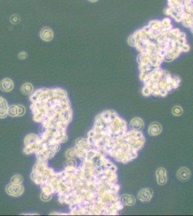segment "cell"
Returning a JSON list of instances; mask_svg holds the SVG:
<instances>
[{
  "instance_id": "obj_1",
  "label": "cell",
  "mask_w": 193,
  "mask_h": 216,
  "mask_svg": "<svg viewBox=\"0 0 193 216\" xmlns=\"http://www.w3.org/2000/svg\"><path fill=\"white\" fill-rule=\"evenodd\" d=\"M79 166L67 165L52 173L40 186L42 192L58 195L69 205V215H116L123 208L118 192L117 168L90 145L80 157Z\"/></svg>"
},
{
  "instance_id": "obj_2",
  "label": "cell",
  "mask_w": 193,
  "mask_h": 216,
  "mask_svg": "<svg viewBox=\"0 0 193 216\" xmlns=\"http://www.w3.org/2000/svg\"><path fill=\"white\" fill-rule=\"evenodd\" d=\"M128 42L139 52L138 68L146 69L160 68L164 61L171 62L189 51L185 33L173 27L170 18L151 20L135 31Z\"/></svg>"
},
{
  "instance_id": "obj_3",
  "label": "cell",
  "mask_w": 193,
  "mask_h": 216,
  "mask_svg": "<svg viewBox=\"0 0 193 216\" xmlns=\"http://www.w3.org/2000/svg\"><path fill=\"white\" fill-rule=\"evenodd\" d=\"M32 119L41 124L43 131L38 135L40 148L56 151L68 140V126L73 112L68 95L61 88H41L30 95Z\"/></svg>"
},
{
  "instance_id": "obj_4",
  "label": "cell",
  "mask_w": 193,
  "mask_h": 216,
  "mask_svg": "<svg viewBox=\"0 0 193 216\" xmlns=\"http://www.w3.org/2000/svg\"><path fill=\"white\" fill-rule=\"evenodd\" d=\"M87 140L92 148L121 163L134 159L145 143L141 131L128 130L127 123L112 110L97 116Z\"/></svg>"
},
{
  "instance_id": "obj_5",
  "label": "cell",
  "mask_w": 193,
  "mask_h": 216,
  "mask_svg": "<svg viewBox=\"0 0 193 216\" xmlns=\"http://www.w3.org/2000/svg\"><path fill=\"white\" fill-rule=\"evenodd\" d=\"M164 14L186 28L193 27V0H167Z\"/></svg>"
},
{
  "instance_id": "obj_6",
  "label": "cell",
  "mask_w": 193,
  "mask_h": 216,
  "mask_svg": "<svg viewBox=\"0 0 193 216\" xmlns=\"http://www.w3.org/2000/svg\"><path fill=\"white\" fill-rule=\"evenodd\" d=\"M6 192L10 196L19 197L23 194L24 187L21 184H13L10 182L7 186Z\"/></svg>"
},
{
  "instance_id": "obj_7",
  "label": "cell",
  "mask_w": 193,
  "mask_h": 216,
  "mask_svg": "<svg viewBox=\"0 0 193 216\" xmlns=\"http://www.w3.org/2000/svg\"><path fill=\"white\" fill-rule=\"evenodd\" d=\"M40 37L43 41L49 42V41H51L54 38V31L52 30V29L48 27H43L41 30L40 31Z\"/></svg>"
},
{
  "instance_id": "obj_8",
  "label": "cell",
  "mask_w": 193,
  "mask_h": 216,
  "mask_svg": "<svg viewBox=\"0 0 193 216\" xmlns=\"http://www.w3.org/2000/svg\"><path fill=\"white\" fill-rule=\"evenodd\" d=\"M14 89V82L9 78H5L0 82V90L4 92H10Z\"/></svg>"
},
{
  "instance_id": "obj_9",
  "label": "cell",
  "mask_w": 193,
  "mask_h": 216,
  "mask_svg": "<svg viewBox=\"0 0 193 216\" xmlns=\"http://www.w3.org/2000/svg\"><path fill=\"white\" fill-rule=\"evenodd\" d=\"M8 111H9V105L6 99L0 97V118L4 119L8 115Z\"/></svg>"
},
{
  "instance_id": "obj_10",
  "label": "cell",
  "mask_w": 193,
  "mask_h": 216,
  "mask_svg": "<svg viewBox=\"0 0 193 216\" xmlns=\"http://www.w3.org/2000/svg\"><path fill=\"white\" fill-rule=\"evenodd\" d=\"M152 198V192L150 189H143L138 194V199L142 202H148Z\"/></svg>"
},
{
  "instance_id": "obj_11",
  "label": "cell",
  "mask_w": 193,
  "mask_h": 216,
  "mask_svg": "<svg viewBox=\"0 0 193 216\" xmlns=\"http://www.w3.org/2000/svg\"><path fill=\"white\" fill-rule=\"evenodd\" d=\"M157 181L159 184L163 185L167 182V173L164 168H160L156 171Z\"/></svg>"
},
{
  "instance_id": "obj_12",
  "label": "cell",
  "mask_w": 193,
  "mask_h": 216,
  "mask_svg": "<svg viewBox=\"0 0 193 216\" xmlns=\"http://www.w3.org/2000/svg\"><path fill=\"white\" fill-rule=\"evenodd\" d=\"M148 131L151 135H156L161 133V126L158 123H153L149 126Z\"/></svg>"
},
{
  "instance_id": "obj_13",
  "label": "cell",
  "mask_w": 193,
  "mask_h": 216,
  "mask_svg": "<svg viewBox=\"0 0 193 216\" xmlns=\"http://www.w3.org/2000/svg\"><path fill=\"white\" fill-rule=\"evenodd\" d=\"M131 128L136 131H141L143 128V122L141 118H136L131 122Z\"/></svg>"
},
{
  "instance_id": "obj_14",
  "label": "cell",
  "mask_w": 193,
  "mask_h": 216,
  "mask_svg": "<svg viewBox=\"0 0 193 216\" xmlns=\"http://www.w3.org/2000/svg\"><path fill=\"white\" fill-rule=\"evenodd\" d=\"M189 175H190V171L187 168H181L178 171V173H177V176L179 178V179L181 180H187L189 178Z\"/></svg>"
},
{
  "instance_id": "obj_15",
  "label": "cell",
  "mask_w": 193,
  "mask_h": 216,
  "mask_svg": "<svg viewBox=\"0 0 193 216\" xmlns=\"http://www.w3.org/2000/svg\"><path fill=\"white\" fill-rule=\"evenodd\" d=\"M21 92L22 93L25 95H32L34 92L33 86H32L30 83L24 84L21 87Z\"/></svg>"
},
{
  "instance_id": "obj_16",
  "label": "cell",
  "mask_w": 193,
  "mask_h": 216,
  "mask_svg": "<svg viewBox=\"0 0 193 216\" xmlns=\"http://www.w3.org/2000/svg\"><path fill=\"white\" fill-rule=\"evenodd\" d=\"M120 200L122 203L128 205H132L135 203V198L131 195H124L123 198H120Z\"/></svg>"
},
{
  "instance_id": "obj_17",
  "label": "cell",
  "mask_w": 193,
  "mask_h": 216,
  "mask_svg": "<svg viewBox=\"0 0 193 216\" xmlns=\"http://www.w3.org/2000/svg\"><path fill=\"white\" fill-rule=\"evenodd\" d=\"M8 115L12 116V117H15L18 115V105H11L9 107V111H8Z\"/></svg>"
},
{
  "instance_id": "obj_18",
  "label": "cell",
  "mask_w": 193,
  "mask_h": 216,
  "mask_svg": "<svg viewBox=\"0 0 193 216\" xmlns=\"http://www.w3.org/2000/svg\"><path fill=\"white\" fill-rule=\"evenodd\" d=\"M23 176L20 174H16L14 176H12L11 179V183H13V184H22L23 182Z\"/></svg>"
},
{
  "instance_id": "obj_19",
  "label": "cell",
  "mask_w": 193,
  "mask_h": 216,
  "mask_svg": "<svg viewBox=\"0 0 193 216\" xmlns=\"http://www.w3.org/2000/svg\"><path fill=\"white\" fill-rule=\"evenodd\" d=\"M183 112V110H182V108L179 106H175V107L172 109V113L175 115V116H179L182 114Z\"/></svg>"
},
{
  "instance_id": "obj_20",
  "label": "cell",
  "mask_w": 193,
  "mask_h": 216,
  "mask_svg": "<svg viewBox=\"0 0 193 216\" xmlns=\"http://www.w3.org/2000/svg\"><path fill=\"white\" fill-rule=\"evenodd\" d=\"M66 158L68 159H75L76 158V154H75L74 149V148H70L66 152Z\"/></svg>"
},
{
  "instance_id": "obj_21",
  "label": "cell",
  "mask_w": 193,
  "mask_h": 216,
  "mask_svg": "<svg viewBox=\"0 0 193 216\" xmlns=\"http://www.w3.org/2000/svg\"><path fill=\"white\" fill-rule=\"evenodd\" d=\"M18 116H23L25 113V107L23 105H21V104H18Z\"/></svg>"
},
{
  "instance_id": "obj_22",
  "label": "cell",
  "mask_w": 193,
  "mask_h": 216,
  "mask_svg": "<svg viewBox=\"0 0 193 216\" xmlns=\"http://www.w3.org/2000/svg\"><path fill=\"white\" fill-rule=\"evenodd\" d=\"M40 198L43 201H49L51 198H52V195H47V194L43 193L41 194V196H40Z\"/></svg>"
},
{
  "instance_id": "obj_23",
  "label": "cell",
  "mask_w": 193,
  "mask_h": 216,
  "mask_svg": "<svg viewBox=\"0 0 193 216\" xmlns=\"http://www.w3.org/2000/svg\"><path fill=\"white\" fill-rule=\"evenodd\" d=\"M18 58L21 60H25L28 58V54L25 51H21L18 54Z\"/></svg>"
},
{
  "instance_id": "obj_24",
  "label": "cell",
  "mask_w": 193,
  "mask_h": 216,
  "mask_svg": "<svg viewBox=\"0 0 193 216\" xmlns=\"http://www.w3.org/2000/svg\"><path fill=\"white\" fill-rule=\"evenodd\" d=\"M88 1H91V2H95V1H97L98 0H88Z\"/></svg>"
},
{
  "instance_id": "obj_25",
  "label": "cell",
  "mask_w": 193,
  "mask_h": 216,
  "mask_svg": "<svg viewBox=\"0 0 193 216\" xmlns=\"http://www.w3.org/2000/svg\"><path fill=\"white\" fill-rule=\"evenodd\" d=\"M190 30V32H192V35H193V27H192V28H191V29H190V30Z\"/></svg>"
}]
</instances>
